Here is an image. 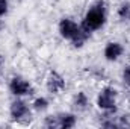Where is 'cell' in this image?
<instances>
[{
  "label": "cell",
  "instance_id": "11",
  "mask_svg": "<svg viewBox=\"0 0 130 129\" xmlns=\"http://www.w3.org/2000/svg\"><path fill=\"white\" fill-rule=\"evenodd\" d=\"M30 106H32L33 111H36V112H44V111H47L48 109V106H50V102H48V99L44 96H36L33 99V102L30 103Z\"/></svg>",
  "mask_w": 130,
  "mask_h": 129
},
{
  "label": "cell",
  "instance_id": "2",
  "mask_svg": "<svg viewBox=\"0 0 130 129\" xmlns=\"http://www.w3.org/2000/svg\"><path fill=\"white\" fill-rule=\"evenodd\" d=\"M95 105L101 112L117 114V111H118V90L112 85L103 87L95 97Z\"/></svg>",
  "mask_w": 130,
  "mask_h": 129
},
{
  "label": "cell",
  "instance_id": "15",
  "mask_svg": "<svg viewBox=\"0 0 130 129\" xmlns=\"http://www.w3.org/2000/svg\"><path fill=\"white\" fill-rule=\"evenodd\" d=\"M118 125L120 128H130V114L118 115Z\"/></svg>",
  "mask_w": 130,
  "mask_h": 129
},
{
  "label": "cell",
  "instance_id": "3",
  "mask_svg": "<svg viewBox=\"0 0 130 129\" xmlns=\"http://www.w3.org/2000/svg\"><path fill=\"white\" fill-rule=\"evenodd\" d=\"M9 117L15 123H26L32 117V106L23 97H15L9 105Z\"/></svg>",
  "mask_w": 130,
  "mask_h": 129
},
{
  "label": "cell",
  "instance_id": "7",
  "mask_svg": "<svg viewBox=\"0 0 130 129\" xmlns=\"http://www.w3.org/2000/svg\"><path fill=\"white\" fill-rule=\"evenodd\" d=\"M124 55V46L120 41H107L103 47V58L107 62H117Z\"/></svg>",
  "mask_w": 130,
  "mask_h": 129
},
{
  "label": "cell",
  "instance_id": "13",
  "mask_svg": "<svg viewBox=\"0 0 130 129\" xmlns=\"http://www.w3.org/2000/svg\"><path fill=\"white\" fill-rule=\"evenodd\" d=\"M121 81L124 84V87H127L130 90V64H126L123 67V71H121Z\"/></svg>",
  "mask_w": 130,
  "mask_h": 129
},
{
  "label": "cell",
  "instance_id": "10",
  "mask_svg": "<svg viewBox=\"0 0 130 129\" xmlns=\"http://www.w3.org/2000/svg\"><path fill=\"white\" fill-rule=\"evenodd\" d=\"M91 35H92V33L89 32L88 29H85V28L80 24V28H79V31H77V33H76V36H74L70 43L73 44L74 49H82V47L86 44V41L91 38Z\"/></svg>",
  "mask_w": 130,
  "mask_h": 129
},
{
  "label": "cell",
  "instance_id": "1",
  "mask_svg": "<svg viewBox=\"0 0 130 129\" xmlns=\"http://www.w3.org/2000/svg\"><path fill=\"white\" fill-rule=\"evenodd\" d=\"M107 21V8H106V3L103 0H97L94 2L85 12L83 18H82V26L85 29H88L91 33L97 32L100 29L104 28Z\"/></svg>",
  "mask_w": 130,
  "mask_h": 129
},
{
  "label": "cell",
  "instance_id": "8",
  "mask_svg": "<svg viewBox=\"0 0 130 129\" xmlns=\"http://www.w3.org/2000/svg\"><path fill=\"white\" fill-rule=\"evenodd\" d=\"M58 128L61 129H73L77 125V115L74 112H58Z\"/></svg>",
  "mask_w": 130,
  "mask_h": 129
},
{
  "label": "cell",
  "instance_id": "5",
  "mask_svg": "<svg viewBox=\"0 0 130 129\" xmlns=\"http://www.w3.org/2000/svg\"><path fill=\"white\" fill-rule=\"evenodd\" d=\"M67 88V81L58 70H50L47 78H45V90L52 96H58L64 93Z\"/></svg>",
  "mask_w": 130,
  "mask_h": 129
},
{
  "label": "cell",
  "instance_id": "12",
  "mask_svg": "<svg viewBox=\"0 0 130 129\" xmlns=\"http://www.w3.org/2000/svg\"><path fill=\"white\" fill-rule=\"evenodd\" d=\"M117 17L123 23H130V2H123L117 9Z\"/></svg>",
  "mask_w": 130,
  "mask_h": 129
},
{
  "label": "cell",
  "instance_id": "14",
  "mask_svg": "<svg viewBox=\"0 0 130 129\" xmlns=\"http://www.w3.org/2000/svg\"><path fill=\"white\" fill-rule=\"evenodd\" d=\"M44 126L45 128H58V115L56 114H50L47 117H44Z\"/></svg>",
  "mask_w": 130,
  "mask_h": 129
},
{
  "label": "cell",
  "instance_id": "16",
  "mask_svg": "<svg viewBox=\"0 0 130 129\" xmlns=\"http://www.w3.org/2000/svg\"><path fill=\"white\" fill-rule=\"evenodd\" d=\"M9 12V0H0V18L6 17Z\"/></svg>",
  "mask_w": 130,
  "mask_h": 129
},
{
  "label": "cell",
  "instance_id": "4",
  "mask_svg": "<svg viewBox=\"0 0 130 129\" xmlns=\"http://www.w3.org/2000/svg\"><path fill=\"white\" fill-rule=\"evenodd\" d=\"M8 90H9V93L14 97H23V99L33 96V93H35V88H33V85L30 84V81H27L26 78L18 76V74L12 76L9 79Z\"/></svg>",
  "mask_w": 130,
  "mask_h": 129
},
{
  "label": "cell",
  "instance_id": "6",
  "mask_svg": "<svg viewBox=\"0 0 130 129\" xmlns=\"http://www.w3.org/2000/svg\"><path fill=\"white\" fill-rule=\"evenodd\" d=\"M80 28V23H77L74 18L71 17H62L58 23V32L61 35V38H64L67 41H71Z\"/></svg>",
  "mask_w": 130,
  "mask_h": 129
},
{
  "label": "cell",
  "instance_id": "9",
  "mask_svg": "<svg viewBox=\"0 0 130 129\" xmlns=\"http://www.w3.org/2000/svg\"><path fill=\"white\" fill-rule=\"evenodd\" d=\"M71 103H73V108L76 111H79V112H85L89 108V105H91L89 97H88V94L85 91H77L73 96V102Z\"/></svg>",
  "mask_w": 130,
  "mask_h": 129
}]
</instances>
